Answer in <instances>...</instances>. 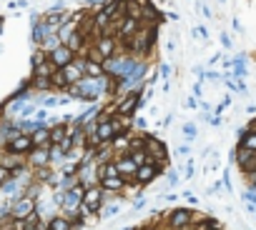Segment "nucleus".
I'll use <instances>...</instances> for the list:
<instances>
[{"label": "nucleus", "instance_id": "obj_1", "mask_svg": "<svg viewBox=\"0 0 256 230\" xmlns=\"http://www.w3.org/2000/svg\"><path fill=\"white\" fill-rule=\"evenodd\" d=\"M113 78H108L106 73L100 78H80L78 83H73L71 88H68V95H71L73 100H85V103H96L100 100L103 95H108L113 90Z\"/></svg>", "mask_w": 256, "mask_h": 230}, {"label": "nucleus", "instance_id": "obj_2", "mask_svg": "<svg viewBox=\"0 0 256 230\" xmlns=\"http://www.w3.org/2000/svg\"><path fill=\"white\" fill-rule=\"evenodd\" d=\"M153 43H156V25H141V30L136 33L123 48L128 50V55L141 58V55H148L153 50Z\"/></svg>", "mask_w": 256, "mask_h": 230}, {"label": "nucleus", "instance_id": "obj_3", "mask_svg": "<svg viewBox=\"0 0 256 230\" xmlns=\"http://www.w3.org/2000/svg\"><path fill=\"white\" fill-rule=\"evenodd\" d=\"M194 218H196V210L194 208H171L168 213H163V225L171 228V230H189L194 225Z\"/></svg>", "mask_w": 256, "mask_h": 230}, {"label": "nucleus", "instance_id": "obj_4", "mask_svg": "<svg viewBox=\"0 0 256 230\" xmlns=\"http://www.w3.org/2000/svg\"><path fill=\"white\" fill-rule=\"evenodd\" d=\"M143 153L148 155L151 163H158V165L166 168V163H168V148H166L163 140H158L156 135H146L143 138Z\"/></svg>", "mask_w": 256, "mask_h": 230}, {"label": "nucleus", "instance_id": "obj_5", "mask_svg": "<svg viewBox=\"0 0 256 230\" xmlns=\"http://www.w3.org/2000/svg\"><path fill=\"white\" fill-rule=\"evenodd\" d=\"M113 105H116V113H118V115H128V118H133L136 113H138V108L143 105V103H141V90L126 93L123 98H116Z\"/></svg>", "mask_w": 256, "mask_h": 230}, {"label": "nucleus", "instance_id": "obj_6", "mask_svg": "<svg viewBox=\"0 0 256 230\" xmlns=\"http://www.w3.org/2000/svg\"><path fill=\"white\" fill-rule=\"evenodd\" d=\"M30 215H36V200L28 198V195L13 200V205H10V218L13 220H25Z\"/></svg>", "mask_w": 256, "mask_h": 230}, {"label": "nucleus", "instance_id": "obj_7", "mask_svg": "<svg viewBox=\"0 0 256 230\" xmlns=\"http://www.w3.org/2000/svg\"><path fill=\"white\" fill-rule=\"evenodd\" d=\"M163 170V165H158V163H146V165H141L138 170H136V178H133V183H138L141 188H146V185H151L153 180L158 178V175H163L161 173Z\"/></svg>", "mask_w": 256, "mask_h": 230}, {"label": "nucleus", "instance_id": "obj_8", "mask_svg": "<svg viewBox=\"0 0 256 230\" xmlns=\"http://www.w3.org/2000/svg\"><path fill=\"white\" fill-rule=\"evenodd\" d=\"M83 190L80 185L71 188V190H63V200H60V213H78L80 200H83Z\"/></svg>", "mask_w": 256, "mask_h": 230}, {"label": "nucleus", "instance_id": "obj_9", "mask_svg": "<svg viewBox=\"0 0 256 230\" xmlns=\"http://www.w3.org/2000/svg\"><path fill=\"white\" fill-rule=\"evenodd\" d=\"M25 165L30 170H40V168H50V148H33L25 155Z\"/></svg>", "mask_w": 256, "mask_h": 230}, {"label": "nucleus", "instance_id": "obj_10", "mask_svg": "<svg viewBox=\"0 0 256 230\" xmlns=\"http://www.w3.org/2000/svg\"><path fill=\"white\" fill-rule=\"evenodd\" d=\"M33 148V138L30 135H25V133H18L15 138H10L8 143L3 145V150H8V153H18V155H28Z\"/></svg>", "mask_w": 256, "mask_h": 230}, {"label": "nucleus", "instance_id": "obj_11", "mask_svg": "<svg viewBox=\"0 0 256 230\" xmlns=\"http://www.w3.org/2000/svg\"><path fill=\"white\" fill-rule=\"evenodd\" d=\"M60 73H63V78H65L68 88H71L73 83H78L80 78H85V58H80V60H73V63H68L65 68H60Z\"/></svg>", "mask_w": 256, "mask_h": 230}, {"label": "nucleus", "instance_id": "obj_12", "mask_svg": "<svg viewBox=\"0 0 256 230\" xmlns=\"http://www.w3.org/2000/svg\"><path fill=\"white\" fill-rule=\"evenodd\" d=\"M48 60L60 70V68H65L68 63H73V60H76V53H71L65 45H58L56 50H50V53H48Z\"/></svg>", "mask_w": 256, "mask_h": 230}, {"label": "nucleus", "instance_id": "obj_13", "mask_svg": "<svg viewBox=\"0 0 256 230\" xmlns=\"http://www.w3.org/2000/svg\"><path fill=\"white\" fill-rule=\"evenodd\" d=\"M234 160H236V165H238V168H241V173H244V175H246V173H251V170H256V153H249V150L236 148Z\"/></svg>", "mask_w": 256, "mask_h": 230}, {"label": "nucleus", "instance_id": "obj_14", "mask_svg": "<svg viewBox=\"0 0 256 230\" xmlns=\"http://www.w3.org/2000/svg\"><path fill=\"white\" fill-rule=\"evenodd\" d=\"M68 20H71V13H65V10H56V8H53V10H48V13L43 15V23H48V25L53 28L56 33H58V30H60Z\"/></svg>", "mask_w": 256, "mask_h": 230}, {"label": "nucleus", "instance_id": "obj_15", "mask_svg": "<svg viewBox=\"0 0 256 230\" xmlns=\"http://www.w3.org/2000/svg\"><path fill=\"white\" fill-rule=\"evenodd\" d=\"M116 160V168H118V175L126 180H133L136 178V170H138V165H136L128 155H121V158H113Z\"/></svg>", "mask_w": 256, "mask_h": 230}, {"label": "nucleus", "instance_id": "obj_16", "mask_svg": "<svg viewBox=\"0 0 256 230\" xmlns=\"http://www.w3.org/2000/svg\"><path fill=\"white\" fill-rule=\"evenodd\" d=\"M100 188H103L108 195H113V193H126V185H128V180L126 178H121V175H113V178H100V183H98Z\"/></svg>", "mask_w": 256, "mask_h": 230}, {"label": "nucleus", "instance_id": "obj_17", "mask_svg": "<svg viewBox=\"0 0 256 230\" xmlns=\"http://www.w3.org/2000/svg\"><path fill=\"white\" fill-rule=\"evenodd\" d=\"M0 165H3L5 170H18V168H23L25 165V155H18V153H8V150H3L0 153Z\"/></svg>", "mask_w": 256, "mask_h": 230}, {"label": "nucleus", "instance_id": "obj_18", "mask_svg": "<svg viewBox=\"0 0 256 230\" xmlns=\"http://www.w3.org/2000/svg\"><path fill=\"white\" fill-rule=\"evenodd\" d=\"M50 35H56V30L50 28L48 23H43V18H40L38 23H33V40H36L38 45H43V43L50 38Z\"/></svg>", "mask_w": 256, "mask_h": 230}, {"label": "nucleus", "instance_id": "obj_19", "mask_svg": "<svg viewBox=\"0 0 256 230\" xmlns=\"http://www.w3.org/2000/svg\"><path fill=\"white\" fill-rule=\"evenodd\" d=\"M238 148L249 150V153H256V130H249V128L238 130Z\"/></svg>", "mask_w": 256, "mask_h": 230}, {"label": "nucleus", "instance_id": "obj_20", "mask_svg": "<svg viewBox=\"0 0 256 230\" xmlns=\"http://www.w3.org/2000/svg\"><path fill=\"white\" fill-rule=\"evenodd\" d=\"M30 138H33V145L36 148H50V128L48 125H38L30 133Z\"/></svg>", "mask_w": 256, "mask_h": 230}, {"label": "nucleus", "instance_id": "obj_21", "mask_svg": "<svg viewBox=\"0 0 256 230\" xmlns=\"http://www.w3.org/2000/svg\"><path fill=\"white\" fill-rule=\"evenodd\" d=\"M121 210H123V203L116 198V200H111V203H103V205H100L98 213H100V220H111V218H116L118 213H121Z\"/></svg>", "mask_w": 256, "mask_h": 230}, {"label": "nucleus", "instance_id": "obj_22", "mask_svg": "<svg viewBox=\"0 0 256 230\" xmlns=\"http://www.w3.org/2000/svg\"><path fill=\"white\" fill-rule=\"evenodd\" d=\"M45 225H48L50 230H78V228H76V223H73V220H68L63 213L53 215V218H50Z\"/></svg>", "mask_w": 256, "mask_h": 230}, {"label": "nucleus", "instance_id": "obj_23", "mask_svg": "<svg viewBox=\"0 0 256 230\" xmlns=\"http://www.w3.org/2000/svg\"><path fill=\"white\" fill-rule=\"evenodd\" d=\"M65 138H68V125H65V123L50 125V145H60Z\"/></svg>", "mask_w": 256, "mask_h": 230}, {"label": "nucleus", "instance_id": "obj_24", "mask_svg": "<svg viewBox=\"0 0 256 230\" xmlns=\"http://www.w3.org/2000/svg\"><path fill=\"white\" fill-rule=\"evenodd\" d=\"M100 75H103V65L85 58V78H100Z\"/></svg>", "mask_w": 256, "mask_h": 230}, {"label": "nucleus", "instance_id": "obj_25", "mask_svg": "<svg viewBox=\"0 0 256 230\" xmlns=\"http://www.w3.org/2000/svg\"><path fill=\"white\" fill-rule=\"evenodd\" d=\"M128 158H131V160H133L136 165H138V168L148 163V155L143 153V148H136V150H131V153H128Z\"/></svg>", "mask_w": 256, "mask_h": 230}, {"label": "nucleus", "instance_id": "obj_26", "mask_svg": "<svg viewBox=\"0 0 256 230\" xmlns=\"http://www.w3.org/2000/svg\"><path fill=\"white\" fill-rule=\"evenodd\" d=\"M181 133H183V138H186V140H189V143H191V140L198 135V128H196V123H183V125H181Z\"/></svg>", "mask_w": 256, "mask_h": 230}, {"label": "nucleus", "instance_id": "obj_27", "mask_svg": "<svg viewBox=\"0 0 256 230\" xmlns=\"http://www.w3.org/2000/svg\"><path fill=\"white\" fill-rule=\"evenodd\" d=\"M58 45H63V43H60V38H58V35H50V38H48V40H45V43L40 45V50L50 53V50H56Z\"/></svg>", "mask_w": 256, "mask_h": 230}, {"label": "nucleus", "instance_id": "obj_28", "mask_svg": "<svg viewBox=\"0 0 256 230\" xmlns=\"http://www.w3.org/2000/svg\"><path fill=\"white\" fill-rule=\"evenodd\" d=\"M174 155H176V158H189V155H191V145H189V143H178V145L174 148Z\"/></svg>", "mask_w": 256, "mask_h": 230}, {"label": "nucleus", "instance_id": "obj_29", "mask_svg": "<svg viewBox=\"0 0 256 230\" xmlns=\"http://www.w3.org/2000/svg\"><path fill=\"white\" fill-rule=\"evenodd\" d=\"M183 178H186V180H194V178H196V163H194V160H189V163L183 165Z\"/></svg>", "mask_w": 256, "mask_h": 230}, {"label": "nucleus", "instance_id": "obj_30", "mask_svg": "<svg viewBox=\"0 0 256 230\" xmlns=\"http://www.w3.org/2000/svg\"><path fill=\"white\" fill-rule=\"evenodd\" d=\"M166 183L171 188H176L178 185V170H166Z\"/></svg>", "mask_w": 256, "mask_h": 230}, {"label": "nucleus", "instance_id": "obj_31", "mask_svg": "<svg viewBox=\"0 0 256 230\" xmlns=\"http://www.w3.org/2000/svg\"><path fill=\"white\" fill-rule=\"evenodd\" d=\"M194 38H196V40H209V30L203 28V25H196V28H194Z\"/></svg>", "mask_w": 256, "mask_h": 230}, {"label": "nucleus", "instance_id": "obj_32", "mask_svg": "<svg viewBox=\"0 0 256 230\" xmlns=\"http://www.w3.org/2000/svg\"><path fill=\"white\" fill-rule=\"evenodd\" d=\"M181 198L189 203V205H196V203H198V195H196L194 190H183V193H181Z\"/></svg>", "mask_w": 256, "mask_h": 230}, {"label": "nucleus", "instance_id": "obj_33", "mask_svg": "<svg viewBox=\"0 0 256 230\" xmlns=\"http://www.w3.org/2000/svg\"><path fill=\"white\" fill-rule=\"evenodd\" d=\"M143 128H148V120H146V118H133L131 130H143Z\"/></svg>", "mask_w": 256, "mask_h": 230}, {"label": "nucleus", "instance_id": "obj_34", "mask_svg": "<svg viewBox=\"0 0 256 230\" xmlns=\"http://www.w3.org/2000/svg\"><path fill=\"white\" fill-rule=\"evenodd\" d=\"M158 75H161L163 80L171 78V65H168V63H161V65H158Z\"/></svg>", "mask_w": 256, "mask_h": 230}, {"label": "nucleus", "instance_id": "obj_35", "mask_svg": "<svg viewBox=\"0 0 256 230\" xmlns=\"http://www.w3.org/2000/svg\"><path fill=\"white\" fill-rule=\"evenodd\" d=\"M196 5H198V13H201L203 18H211V15H214V13H211V8H209L206 3H201V0H198V3H196Z\"/></svg>", "mask_w": 256, "mask_h": 230}, {"label": "nucleus", "instance_id": "obj_36", "mask_svg": "<svg viewBox=\"0 0 256 230\" xmlns=\"http://www.w3.org/2000/svg\"><path fill=\"white\" fill-rule=\"evenodd\" d=\"M131 208H133V210H143V208H146V198H143V195H141V198H136Z\"/></svg>", "mask_w": 256, "mask_h": 230}, {"label": "nucleus", "instance_id": "obj_37", "mask_svg": "<svg viewBox=\"0 0 256 230\" xmlns=\"http://www.w3.org/2000/svg\"><path fill=\"white\" fill-rule=\"evenodd\" d=\"M8 178H10V170H5L3 165H0V185H3V183H5Z\"/></svg>", "mask_w": 256, "mask_h": 230}, {"label": "nucleus", "instance_id": "obj_38", "mask_svg": "<svg viewBox=\"0 0 256 230\" xmlns=\"http://www.w3.org/2000/svg\"><path fill=\"white\" fill-rule=\"evenodd\" d=\"M221 45H224L226 50L231 48V38H229V35H226V33H221Z\"/></svg>", "mask_w": 256, "mask_h": 230}, {"label": "nucleus", "instance_id": "obj_39", "mask_svg": "<svg viewBox=\"0 0 256 230\" xmlns=\"http://www.w3.org/2000/svg\"><path fill=\"white\" fill-rule=\"evenodd\" d=\"M186 108L196 110V108H198V100H196V98H189V100H186Z\"/></svg>", "mask_w": 256, "mask_h": 230}, {"label": "nucleus", "instance_id": "obj_40", "mask_svg": "<svg viewBox=\"0 0 256 230\" xmlns=\"http://www.w3.org/2000/svg\"><path fill=\"white\" fill-rule=\"evenodd\" d=\"M194 98H201V83H194Z\"/></svg>", "mask_w": 256, "mask_h": 230}, {"label": "nucleus", "instance_id": "obj_41", "mask_svg": "<svg viewBox=\"0 0 256 230\" xmlns=\"http://www.w3.org/2000/svg\"><path fill=\"white\" fill-rule=\"evenodd\" d=\"M211 230H224V228H221V225H218V228H211Z\"/></svg>", "mask_w": 256, "mask_h": 230}, {"label": "nucleus", "instance_id": "obj_42", "mask_svg": "<svg viewBox=\"0 0 256 230\" xmlns=\"http://www.w3.org/2000/svg\"><path fill=\"white\" fill-rule=\"evenodd\" d=\"M254 220H256V208H254Z\"/></svg>", "mask_w": 256, "mask_h": 230}, {"label": "nucleus", "instance_id": "obj_43", "mask_svg": "<svg viewBox=\"0 0 256 230\" xmlns=\"http://www.w3.org/2000/svg\"><path fill=\"white\" fill-rule=\"evenodd\" d=\"M133 230H143V228H141V225H138V228H133Z\"/></svg>", "mask_w": 256, "mask_h": 230}, {"label": "nucleus", "instance_id": "obj_44", "mask_svg": "<svg viewBox=\"0 0 256 230\" xmlns=\"http://www.w3.org/2000/svg\"><path fill=\"white\" fill-rule=\"evenodd\" d=\"M43 230H50V228H48V225H43Z\"/></svg>", "mask_w": 256, "mask_h": 230}, {"label": "nucleus", "instance_id": "obj_45", "mask_svg": "<svg viewBox=\"0 0 256 230\" xmlns=\"http://www.w3.org/2000/svg\"><path fill=\"white\" fill-rule=\"evenodd\" d=\"M218 3H226V0H218Z\"/></svg>", "mask_w": 256, "mask_h": 230}]
</instances>
